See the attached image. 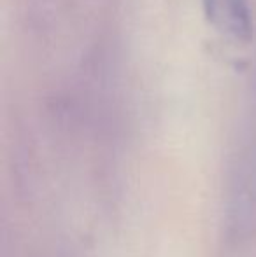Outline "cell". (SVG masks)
Returning a JSON list of instances; mask_svg holds the SVG:
<instances>
[{
    "mask_svg": "<svg viewBox=\"0 0 256 257\" xmlns=\"http://www.w3.org/2000/svg\"><path fill=\"white\" fill-rule=\"evenodd\" d=\"M209 23L237 41L251 35V11L247 0H202Z\"/></svg>",
    "mask_w": 256,
    "mask_h": 257,
    "instance_id": "1",
    "label": "cell"
}]
</instances>
